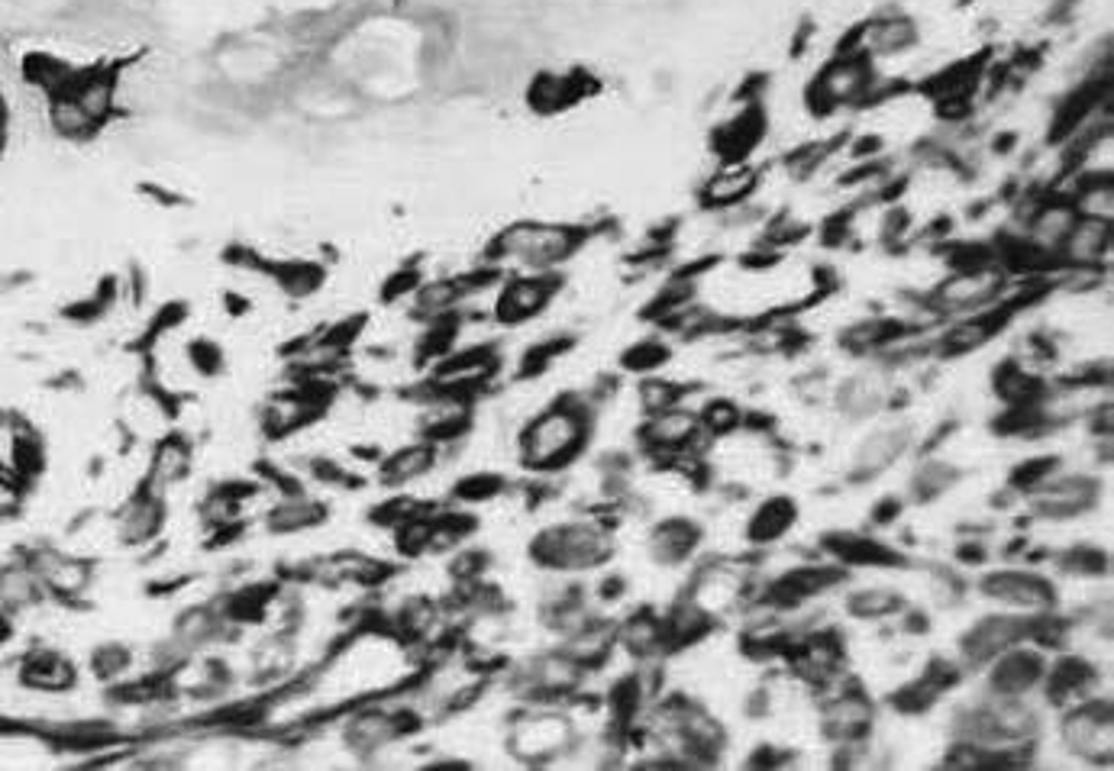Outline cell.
I'll return each instance as SVG.
<instances>
[{
	"label": "cell",
	"instance_id": "8992f818",
	"mask_svg": "<svg viewBox=\"0 0 1114 771\" xmlns=\"http://www.w3.org/2000/svg\"><path fill=\"white\" fill-rule=\"evenodd\" d=\"M559 291V281L546 272H537V275H524V278H514L504 284V291L498 294V304H495V316L502 319L504 326H517V323H527L539 316L549 301L556 297Z\"/></svg>",
	"mask_w": 1114,
	"mask_h": 771
},
{
	"label": "cell",
	"instance_id": "7a4b0ae2",
	"mask_svg": "<svg viewBox=\"0 0 1114 771\" xmlns=\"http://www.w3.org/2000/svg\"><path fill=\"white\" fill-rule=\"evenodd\" d=\"M581 243L573 226H546V223H517L495 240L492 252L498 258H520V265L546 272L566 262Z\"/></svg>",
	"mask_w": 1114,
	"mask_h": 771
},
{
	"label": "cell",
	"instance_id": "ac0fdd59",
	"mask_svg": "<svg viewBox=\"0 0 1114 771\" xmlns=\"http://www.w3.org/2000/svg\"><path fill=\"white\" fill-rule=\"evenodd\" d=\"M791 520H794V507L789 500H769L766 507H759V514L753 517L750 536L759 542H769V539L782 536L791 526Z\"/></svg>",
	"mask_w": 1114,
	"mask_h": 771
},
{
	"label": "cell",
	"instance_id": "484cf974",
	"mask_svg": "<svg viewBox=\"0 0 1114 771\" xmlns=\"http://www.w3.org/2000/svg\"><path fill=\"white\" fill-rule=\"evenodd\" d=\"M644 400H647V407L652 410V414H666V410H672V404H676V394H672V390H669L666 385H652V387H647Z\"/></svg>",
	"mask_w": 1114,
	"mask_h": 771
},
{
	"label": "cell",
	"instance_id": "ffe728a7",
	"mask_svg": "<svg viewBox=\"0 0 1114 771\" xmlns=\"http://www.w3.org/2000/svg\"><path fill=\"white\" fill-rule=\"evenodd\" d=\"M0 600L10 607H27L37 600V571L27 568H7L0 575Z\"/></svg>",
	"mask_w": 1114,
	"mask_h": 771
},
{
	"label": "cell",
	"instance_id": "5bb4252c",
	"mask_svg": "<svg viewBox=\"0 0 1114 771\" xmlns=\"http://www.w3.org/2000/svg\"><path fill=\"white\" fill-rule=\"evenodd\" d=\"M433 443H421V446H407L401 449L388 461H382V481L385 485H404V481H414L421 478L427 468L433 465Z\"/></svg>",
	"mask_w": 1114,
	"mask_h": 771
},
{
	"label": "cell",
	"instance_id": "30bf717a",
	"mask_svg": "<svg viewBox=\"0 0 1114 771\" xmlns=\"http://www.w3.org/2000/svg\"><path fill=\"white\" fill-rule=\"evenodd\" d=\"M1041 671L1043 662L1037 652L1011 646V649L1002 652V662L995 668V688H999V694L1017 698V694H1024L1027 688H1034L1041 681Z\"/></svg>",
	"mask_w": 1114,
	"mask_h": 771
},
{
	"label": "cell",
	"instance_id": "d4e9b609",
	"mask_svg": "<svg viewBox=\"0 0 1114 771\" xmlns=\"http://www.w3.org/2000/svg\"><path fill=\"white\" fill-rule=\"evenodd\" d=\"M737 423H740V414H737L733 407H727V404L711 407V410L701 417V426H705V429H711V433H727V429H733Z\"/></svg>",
	"mask_w": 1114,
	"mask_h": 771
},
{
	"label": "cell",
	"instance_id": "3957f363",
	"mask_svg": "<svg viewBox=\"0 0 1114 771\" xmlns=\"http://www.w3.org/2000/svg\"><path fill=\"white\" fill-rule=\"evenodd\" d=\"M223 258L236 268H246L259 278L278 284V291H285L288 297H311L326 281V265L311 262V258H275V255H262L259 248L250 246H230L223 252Z\"/></svg>",
	"mask_w": 1114,
	"mask_h": 771
},
{
	"label": "cell",
	"instance_id": "9a60e30c",
	"mask_svg": "<svg viewBox=\"0 0 1114 771\" xmlns=\"http://www.w3.org/2000/svg\"><path fill=\"white\" fill-rule=\"evenodd\" d=\"M999 291V278L989 275V272H970V275H960L953 278L943 291L940 297L950 304V307H975V304H985L992 294Z\"/></svg>",
	"mask_w": 1114,
	"mask_h": 771
},
{
	"label": "cell",
	"instance_id": "8fae6325",
	"mask_svg": "<svg viewBox=\"0 0 1114 771\" xmlns=\"http://www.w3.org/2000/svg\"><path fill=\"white\" fill-rule=\"evenodd\" d=\"M1112 220H1098V216H1085V220H1076L1070 236L1063 240V248L1070 252V258L1076 262H1098L1105 252H1108V243H1112Z\"/></svg>",
	"mask_w": 1114,
	"mask_h": 771
},
{
	"label": "cell",
	"instance_id": "5b68a950",
	"mask_svg": "<svg viewBox=\"0 0 1114 771\" xmlns=\"http://www.w3.org/2000/svg\"><path fill=\"white\" fill-rule=\"evenodd\" d=\"M595 91H598V78L585 69L543 71L534 78L527 101L537 113H563V110L585 104Z\"/></svg>",
	"mask_w": 1114,
	"mask_h": 771
},
{
	"label": "cell",
	"instance_id": "7c38bea8",
	"mask_svg": "<svg viewBox=\"0 0 1114 771\" xmlns=\"http://www.w3.org/2000/svg\"><path fill=\"white\" fill-rule=\"evenodd\" d=\"M698 433H701V417L676 414V410L656 414L652 423H649V439L659 449H682V446L698 439Z\"/></svg>",
	"mask_w": 1114,
	"mask_h": 771
},
{
	"label": "cell",
	"instance_id": "4fadbf2b",
	"mask_svg": "<svg viewBox=\"0 0 1114 771\" xmlns=\"http://www.w3.org/2000/svg\"><path fill=\"white\" fill-rule=\"evenodd\" d=\"M869 720H872L869 703L863 698H853V694L837 698V701H830V707H827V730H833V737L840 739L863 737Z\"/></svg>",
	"mask_w": 1114,
	"mask_h": 771
},
{
	"label": "cell",
	"instance_id": "ba28073f",
	"mask_svg": "<svg viewBox=\"0 0 1114 771\" xmlns=\"http://www.w3.org/2000/svg\"><path fill=\"white\" fill-rule=\"evenodd\" d=\"M982 591H989L995 600H1002L1014 610H1043L1053 600L1050 585L1027 571H999L989 581H982Z\"/></svg>",
	"mask_w": 1114,
	"mask_h": 771
},
{
	"label": "cell",
	"instance_id": "4316f807",
	"mask_svg": "<svg viewBox=\"0 0 1114 771\" xmlns=\"http://www.w3.org/2000/svg\"><path fill=\"white\" fill-rule=\"evenodd\" d=\"M7 104H3V98H0V152H3V145H7Z\"/></svg>",
	"mask_w": 1114,
	"mask_h": 771
},
{
	"label": "cell",
	"instance_id": "603a6c76",
	"mask_svg": "<svg viewBox=\"0 0 1114 771\" xmlns=\"http://www.w3.org/2000/svg\"><path fill=\"white\" fill-rule=\"evenodd\" d=\"M850 607L860 617H889V613L899 610V600L889 595V591H863V595H857L850 600Z\"/></svg>",
	"mask_w": 1114,
	"mask_h": 771
},
{
	"label": "cell",
	"instance_id": "52a82bcc",
	"mask_svg": "<svg viewBox=\"0 0 1114 771\" xmlns=\"http://www.w3.org/2000/svg\"><path fill=\"white\" fill-rule=\"evenodd\" d=\"M1063 739L1070 742V749H1076L1078 755H1112L1114 742V720L1112 707L1105 701H1088L1076 707L1066 720H1063Z\"/></svg>",
	"mask_w": 1114,
	"mask_h": 771
},
{
	"label": "cell",
	"instance_id": "2e32d148",
	"mask_svg": "<svg viewBox=\"0 0 1114 771\" xmlns=\"http://www.w3.org/2000/svg\"><path fill=\"white\" fill-rule=\"evenodd\" d=\"M698 546V526L685 524V520H672L662 524L652 536V552L659 561H682L685 556H691Z\"/></svg>",
	"mask_w": 1114,
	"mask_h": 771
},
{
	"label": "cell",
	"instance_id": "9c48e42d",
	"mask_svg": "<svg viewBox=\"0 0 1114 771\" xmlns=\"http://www.w3.org/2000/svg\"><path fill=\"white\" fill-rule=\"evenodd\" d=\"M1031 632V627L1024 620H1011V617H995V620H982L966 639V656L972 662H985L1002 656L1005 649L1017 646L1024 636Z\"/></svg>",
	"mask_w": 1114,
	"mask_h": 771
},
{
	"label": "cell",
	"instance_id": "e0dca14e",
	"mask_svg": "<svg viewBox=\"0 0 1114 771\" xmlns=\"http://www.w3.org/2000/svg\"><path fill=\"white\" fill-rule=\"evenodd\" d=\"M23 674L33 688H42V691H62L74 681V668L55 652H42L37 659H30Z\"/></svg>",
	"mask_w": 1114,
	"mask_h": 771
},
{
	"label": "cell",
	"instance_id": "d6986e66",
	"mask_svg": "<svg viewBox=\"0 0 1114 771\" xmlns=\"http://www.w3.org/2000/svg\"><path fill=\"white\" fill-rule=\"evenodd\" d=\"M901 449H904V433L885 429V433H879L865 443L863 453H860V465L865 471H879V468L892 465L901 456Z\"/></svg>",
	"mask_w": 1114,
	"mask_h": 771
},
{
	"label": "cell",
	"instance_id": "6da1fadb",
	"mask_svg": "<svg viewBox=\"0 0 1114 771\" xmlns=\"http://www.w3.org/2000/svg\"><path fill=\"white\" fill-rule=\"evenodd\" d=\"M588 417L573 407H556L530 423L520 436V456L537 471H556L581 453Z\"/></svg>",
	"mask_w": 1114,
	"mask_h": 771
},
{
	"label": "cell",
	"instance_id": "277c9868",
	"mask_svg": "<svg viewBox=\"0 0 1114 771\" xmlns=\"http://www.w3.org/2000/svg\"><path fill=\"white\" fill-rule=\"evenodd\" d=\"M608 532L588 524L556 526L534 542V559L549 568H591L608 559Z\"/></svg>",
	"mask_w": 1114,
	"mask_h": 771
},
{
	"label": "cell",
	"instance_id": "7402d4cb",
	"mask_svg": "<svg viewBox=\"0 0 1114 771\" xmlns=\"http://www.w3.org/2000/svg\"><path fill=\"white\" fill-rule=\"evenodd\" d=\"M188 362L194 365V372H201L204 378H214L223 372L226 355L220 349V343H214L211 336H198L188 343Z\"/></svg>",
	"mask_w": 1114,
	"mask_h": 771
},
{
	"label": "cell",
	"instance_id": "cb8c5ba5",
	"mask_svg": "<svg viewBox=\"0 0 1114 771\" xmlns=\"http://www.w3.org/2000/svg\"><path fill=\"white\" fill-rule=\"evenodd\" d=\"M456 491L463 500H488V497L502 491V478L498 475H472Z\"/></svg>",
	"mask_w": 1114,
	"mask_h": 771
},
{
	"label": "cell",
	"instance_id": "44dd1931",
	"mask_svg": "<svg viewBox=\"0 0 1114 771\" xmlns=\"http://www.w3.org/2000/svg\"><path fill=\"white\" fill-rule=\"evenodd\" d=\"M113 301H117V281L104 278L101 281V287H94L84 301L72 304V307L65 311V316H69V319H81V323H88V319H101V316L113 307Z\"/></svg>",
	"mask_w": 1114,
	"mask_h": 771
}]
</instances>
